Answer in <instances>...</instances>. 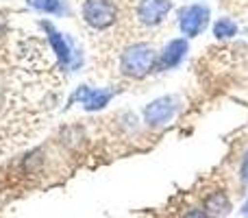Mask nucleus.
<instances>
[{
    "instance_id": "0eeeda50",
    "label": "nucleus",
    "mask_w": 248,
    "mask_h": 218,
    "mask_svg": "<svg viewBox=\"0 0 248 218\" xmlns=\"http://www.w3.org/2000/svg\"><path fill=\"white\" fill-rule=\"evenodd\" d=\"M229 210H231V203L222 192H214L211 197L205 199V212H209L211 216L222 218L229 214Z\"/></svg>"
},
{
    "instance_id": "f03ea898",
    "label": "nucleus",
    "mask_w": 248,
    "mask_h": 218,
    "mask_svg": "<svg viewBox=\"0 0 248 218\" xmlns=\"http://www.w3.org/2000/svg\"><path fill=\"white\" fill-rule=\"evenodd\" d=\"M83 20L92 26V29H109L116 24L118 20V7L113 0H83Z\"/></svg>"
},
{
    "instance_id": "39448f33",
    "label": "nucleus",
    "mask_w": 248,
    "mask_h": 218,
    "mask_svg": "<svg viewBox=\"0 0 248 218\" xmlns=\"http://www.w3.org/2000/svg\"><path fill=\"white\" fill-rule=\"evenodd\" d=\"M172 111H174V105H172L170 99H159L146 107L144 116H146V122L157 127V124H163L172 118Z\"/></svg>"
},
{
    "instance_id": "423d86ee",
    "label": "nucleus",
    "mask_w": 248,
    "mask_h": 218,
    "mask_svg": "<svg viewBox=\"0 0 248 218\" xmlns=\"http://www.w3.org/2000/svg\"><path fill=\"white\" fill-rule=\"evenodd\" d=\"M185 50H187L185 39H172V42L168 44L163 57H161V66H163V68H172V66H176L181 59H183Z\"/></svg>"
},
{
    "instance_id": "7ed1b4c3",
    "label": "nucleus",
    "mask_w": 248,
    "mask_h": 218,
    "mask_svg": "<svg viewBox=\"0 0 248 218\" xmlns=\"http://www.w3.org/2000/svg\"><path fill=\"white\" fill-rule=\"evenodd\" d=\"M172 9L170 0H140L137 4V20L144 26H157L163 22L168 11Z\"/></svg>"
},
{
    "instance_id": "1a4fd4ad",
    "label": "nucleus",
    "mask_w": 248,
    "mask_h": 218,
    "mask_svg": "<svg viewBox=\"0 0 248 218\" xmlns=\"http://www.w3.org/2000/svg\"><path fill=\"white\" fill-rule=\"evenodd\" d=\"M214 33L218 35V37H231V35L237 33V24L233 20H229V17H222V20L216 22Z\"/></svg>"
},
{
    "instance_id": "20e7f679",
    "label": "nucleus",
    "mask_w": 248,
    "mask_h": 218,
    "mask_svg": "<svg viewBox=\"0 0 248 218\" xmlns=\"http://www.w3.org/2000/svg\"><path fill=\"white\" fill-rule=\"evenodd\" d=\"M207 22H209V11H207V7L192 4V7H187L183 11V16H181V29H183L185 35L194 37V35H198L205 29Z\"/></svg>"
},
{
    "instance_id": "f257e3e1",
    "label": "nucleus",
    "mask_w": 248,
    "mask_h": 218,
    "mask_svg": "<svg viewBox=\"0 0 248 218\" xmlns=\"http://www.w3.org/2000/svg\"><path fill=\"white\" fill-rule=\"evenodd\" d=\"M155 61V50L148 44H133L120 57V70L126 77L133 79H141L144 74L150 72Z\"/></svg>"
},
{
    "instance_id": "9d476101",
    "label": "nucleus",
    "mask_w": 248,
    "mask_h": 218,
    "mask_svg": "<svg viewBox=\"0 0 248 218\" xmlns=\"http://www.w3.org/2000/svg\"><path fill=\"white\" fill-rule=\"evenodd\" d=\"M50 44L55 46V50H57V55H59V59H61V61H68V59H70L68 46H65V42L59 37V33H55V31L50 33Z\"/></svg>"
},
{
    "instance_id": "9b49d317",
    "label": "nucleus",
    "mask_w": 248,
    "mask_h": 218,
    "mask_svg": "<svg viewBox=\"0 0 248 218\" xmlns=\"http://www.w3.org/2000/svg\"><path fill=\"white\" fill-rule=\"evenodd\" d=\"M33 4L42 11H59V0H33Z\"/></svg>"
},
{
    "instance_id": "f8f14e48",
    "label": "nucleus",
    "mask_w": 248,
    "mask_h": 218,
    "mask_svg": "<svg viewBox=\"0 0 248 218\" xmlns=\"http://www.w3.org/2000/svg\"><path fill=\"white\" fill-rule=\"evenodd\" d=\"M183 218H209V216H207V212H205V210H189Z\"/></svg>"
},
{
    "instance_id": "4468645a",
    "label": "nucleus",
    "mask_w": 248,
    "mask_h": 218,
    "mask_svg": "<svg viewBox=\"0 0 248 218\" xmlns=\"http://www.w3.org/2000/svg\"><path fill=\"white\" fill-rule=\"evenodd\" d=\"M242 214H248V201L244 203V207H242Z\"/></svg>"
},
{
    "instance_id": "6e6552de",
    "label": "nucleus",
    "mask_w": 248,
    "mask_h": 218,
    "mask_svg": "<svg viewBox=\"0 0 248 218\" xmlns=\"http://www.w3.org/2000/svg\"><path fill=\"white\" fill-rule=\"evenodd\" d=\"M78 99L85 105L87 109H98L105 107L107 101L111 99V92H98V90H81L78 92Z\"/></svg>"
},
{
    "instance_id": "ddd939ff",
    "label": "nucleus",
    "mask_w": 248,
    "mask_h": 218,
    "mask_svg": "<svg viewBox=\"0 0 248 218\" xmlns=\"http://www.w3.org/2000/svg\"><path fill=\"white\" fill-rule=\"evenodd\" d=\"M242 179H244L246 181V184H248V153H246V157H244V162H242Z\"/></svg>"
}]
</instances>
